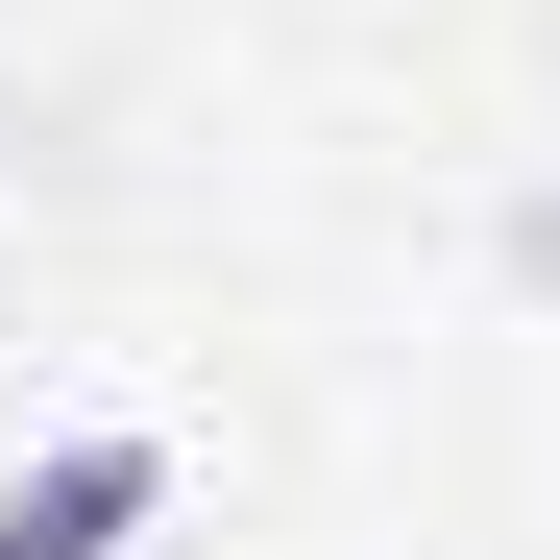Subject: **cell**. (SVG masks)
Masks as SVG:
<instances>
[{"label":"cell","mask_w":560,"mask_h":560,"mask_svg":"<svg viewBox=\"0 0 560 560\" xmlns=\"http://www.w3.org/2000/svg\"><path fill=\"white\" fill-rule=\"evenodd\" d=\"M171 512V439H49L25 488H0V560H122Z\"/></svg>","instance_id":"obj_1"}]
</instances>
